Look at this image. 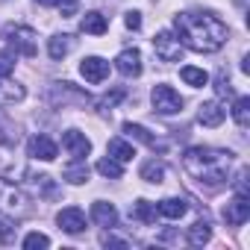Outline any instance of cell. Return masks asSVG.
Listing matches in <instances>:
<instances>
[{"instance_id":"18","label":"cell","mask_w":250,"mask_h":250,"mask_svg":"<svg viewBox=\"0 0 250 250\" xmlns=\"http://www.w3.org/2000/svg\"><path fill=\"white\" fill-rule=\"evenodd\" d=\"M80 30L88 33V36H103L106 33V18L100 12H85L83 21H80Z\"/></svg>"},{"instance_id":"13","label":"cell","mask_w":250,"mask_h":250,"mask_svg":"<svg viewBox=\"0 0 250 250\" xmlns=\"http://www.w3.org/2000/svg\"><path fill=\"white\" fill-rule=\"evenodd\" d=\"M91 221L97 224V227H115L118 224V212H115V206L112 203H106V200H97V203H91Z\"/></svg>"},{"instance_id":"35","label":"cell","mask_w":250,"mask_h":250,"mask_svg":"<svg viewBox=\"0 0 250 250\" xmlns=\"http://www.w3.org/2000/svg\"><path fill=\"white\" fill-rule=\"evenodd\" d=\"M36 3H42V6H59V0H36Z\"/></svg>"},{"instance_id":"20","label":"cell","mask_w":250,"mask_h":250,"mask_svg":"<svg viewBox=\"0 0 250 250\" xmlns=\"http://www.w3.org/2000/svg\"><path fill=\"white\" fill-rule=\"evenodd\" d=\"M188 244H194V247H203L209 238H212V227L206 224V221H197V224H191L188 227Z\"/></svg>"},{"instance_id":"33","label":"cell","mask_w":250,"mask_h":250,"mask_svg":"<svg viewBox=\"0 0 250 250\" xmlns=\"http://www.w3.org/2000/svg\"><path fill=\"white\" fill-rule=\"evenodd\" d=\"M127 27H130V30H139V27H142L139 12H127Z\"/></svg>"},{"instance_id":"14","label":"cell","mask_w":250,"mask_h":250,"mask_svg":"<svg viewBox=\"0 0 250 250\" xmlns=\"http://www.w3.org/2000/svg\"><path fill=\"white\" fill-rule=\"evenodd\" d=\"M156 212H159L162 218H171V221H177V218H183V215L188 212V203H186L183 197H165V200H159Z\"/></svg>"},{"instance_id":"4","label":"cell","mask_w":250,"mask_h":250,"mask_svg":"<svg viewBox=\"0 0 250 250\" xmlns=\"http://www.w3.org/2000/svg\"><path fill=\"white\" fill-rule=\"evenodd\" d=\"M6 39L15 47V53H24V56H36L39 53V39H36V33L30 27H9Z\"/></svg>"},{"instance_id":"21","label":"cell","mask_w":250,"mask_h":250,"mask_svg":"<svg viewBox=\"0 0 250 250\" xmlns=\"http://www.w3.org/2000/svg\"><path fill=\"white\" fill-rule=\"evenodd\" d=\"M124 133H127L130 139H136V142H142V145H147V147H159V142L142 127V124H133V121H127V124H124Z\"/></svg>"},{"instance_id":"19","label":"cell","mask_w":250,"mask_h":250,"mask_svg":"<svg viewBox=\"0 0 250 250\" xmlns=\"http://www.w3.org/2000/svg\"><path fill=\"white\" fill-rule=\"evenodd\" d=\"M109 156L124 165V162H133L136 150H133V145H127L124 139H112V142H109Z\"/></svg>"},{"instance_id":"5","label":"cell","mask_w":250,"mask_h":250,"mask_svg":"<svg viewBox=\"0 0 250 250\" xmlns=\"http://www.w3.org/2000/svg\"><path fill=\"white\" fill-rule=\"evenodd\" d=\"M153 50H156V56L162 62H177L180 53H183V44H180V39L171 30H162V33L153 36Z\"/></svg>"},{"instance_id":"34","label":"cell","mask_w":250,"mask_h":250,"mask_svg":"<svg viewBox=\"0 0 250 250\" xmlns=\"http://www.w3.org/2000/svg\"><path fill=\"white\" fill-rule=\"evenodd\" d=\"M103 244H106V247H109V244H112V247H127V241H124V238H112V235H103Z\"/></svg>"},{"instance_id":"26","label":"cell","mask_w":250,"mask_h":250,"mask_svg":"<svg viewBox=\"0 0 250 250\" xmlns=\"http://www.w3.org/2000/svg\"><path fill=\"white\" fill-rule=\"evenodd\" d=\"M15 232H18L15 221L0 212V244H15Z\"/></svg>"},{"instance_id":"12","label":"cell","mask_w":250,"mask_h":250,"mask_svg":"<svg viewBox=\"0 0 250 250\" xmlns=\"http://www.w3.org/2000/svg\"><path fill=\"white\" fill-rule=\"evenodd\" d=\"M224 118H227V109H224L218 100L203 103V106H200V112H197V121L203 124V127H221Z\"/></svg>"},{"instance_id":"29","label":"cell","mask_w":250,"mask_h":250,"mask_svg":"<svg viewBox=\"0 0 250 250\" xmlns=\"http://www.w3.org/2000/svg\"><path fill=\"white\" fill-rule=\"evenodd\" d=\"M24 247H27V250H44V247H50V238H47L44 232H30V235L24 238Z\"/></svg>"},{"instance_id":"22","label":"cell","mask_w":250,"mask_h":250,"mask_svg":"<svg viewBox=\"0 0 250 250\" xmlns=\"http://www.w3.org/2000/svg\"><path fill=\"white\" fill-rule=\"evenodd\" d=\"M71 47H74V39H71V36H53V39L47 42V53H50L53 59L68 56V53H71Z\"/></svg>"},{"instance_id":"32","label":"cell","mask_w":250,"mask_h":250,"mask_svg":"<svg viewBox=\"0 0 250 250\" xmlns=\"http://www.w3.org/2000/svg\"><path fill=\"white\" fill-rule=\"evenodd\" d=\"M59 9H62V18L77 15V0H59Z\"/></svg>"},{"instance_id":"10","label":"cell","mask_w":250,"mask_h":250,"mask_svg":"<svg viewBox=\"0 0 250 250\" xmlns=\"http://www.w3.org/2000/svg\"><path fill=\"white\" fill-rule=\"evenodd\" d=\"M56 224H59L65 232L77 235V232H83V229H85V215H83V209L68 206V209H62V212L56 215Z\"/></svg>"},{"instance_id":"17","label":"cell","mask_w":250,"mask_h":250,"mask_svg":"<svg viewBox=\"0 0 250 250\" xmlns=\"http://www.w3.org/2000/svg\"><path fill=\"white\" fill-rule=\"evenodd\" d=\"M130 218L139 221V224H153V221H156V206H153L150 200H136V203L130 206Z\"/></svg>"},{"instance_id":"16","label":"cell","mask_w":250,"mask_h":250,"mask_svg":"<svg viewBox=\"0 0 250 250\" xmlns=\"http://www.w3.org/2000/svg\"><path fill=\"white\" fill-rule=\"evenodd\" d=\"M62 177H65L71 186H83V183L88 180V165H85V159H74L71 165H65Z\"/></svg>"},{"instance_id":"3","label":"cell","mask_w":250,"mask_h":250,"mask_svg":"<svg viewBox=\"0 0 250 250\" xmlns=\"http://www.w3.org/2000/svg\"><path fill=\"white\" fill-rule=\"evenodd\" d=\"M150 100H153V109L159 115H177V112H183V97L171 85H153Z\"/></svg>"},{"instance_id":"1","label":"cell","mask_w":250,"mask_h":250,"mask_svg":"<svg viewBox=\"0 0 250 250\" xmlns=\"http://www.w3.org/2000/svg\"><path fill=\"white\" fill-rule=\"evenodd\" d=\"M174 30L180 44L194 53H215L227 44V24H221L209 12H180L174 18Z\"/></svg>"},{"instance_id":"23","label":"cell","mask_w":250,"mask_h":250,"mask_svg":"<svg viewBox=\"0 0 250 250\" xmlns=\"http://www.w3.org/2000/svg\"><path fill=\"white\" fill-rule=\"evenodd\" d=\"M142 180H145V183H156V186H159V183L165 180V165H162V162H156V159L145 162V165H142Z\"/></svg>"},{"instance_id":"30","label":"cell","mask_w":250,"mask_h":250,"mask_svg":"<svg viewBox=\"0 0 250 250\" xmlns=\"http://www.w3.org/2000/svg\"><path fill=\"white\" fill-rule=\"evenodd\" d=\"M15 71V53L12 50H0V77H9Z\"/></svg>"},{"instance_id":"7","label":"cell","mask_w":250,"mask_h":250,"mask_svg":"<svg viewBox=\"0 0 250 250\" xmlns=\"http://www.w3.org/2000/svg\"><path fill=\"white\" fill-rule=\"evenodd\" d=\"M62 147H65L74 159H85V156L91 153V142H88L85 133H80V130H68V133L62 136Z\"/></svg>"},{"instance_id":"24","label":"cell","mask_w":250,"mask_h":250,"mask_svg":"<svg viewBox=\"0 0 250 250\" xmlns=\"http://www.w3.org/2000/svg\"><path fill=\"white\" fill-rule=\"evenodd\" d=\"M232 118H235V124L244 130L247 124H250V97H235V103H232Z\"/></svg>"},{"instance_id":"6","label":"cell","mask_w":250,"mask_h":250,"mask_svg":"<svg viewBox=\"0 0 250 250\" xmlns=\"http://www.w3.org/2000/svg\"><path fill=\"white\" fill-rule=\"evenodd\" d=\"M224 218H227V224H232V227L247 224V218H250V197H247V194H235V197L227 203Z\"/></svg>"},{"instance_id":"15","label":"cell","mask_w":250,"mask_h":250,"mask_svg":"<svg viewBox=\"0 0 250 250\" xmlns=\"http://www.w3.org/2000/svg\"><path fill=\"white\" fill-rule=\"evenodd\" d=\"M24 85L18 83H6V77H0V106H15L24 100Z\"/></svg>"},{"instance_id":"9","label":"cell","mask_w":250,"mask_h":250,"mask_svg":"<svg viewBox=\"0 0 250 250\" xmlns=\"http://www.w3.org/2000/svg\"><path fill=\"white\" fill-rule=\"evenodd\" d=\"M80 74L88 80V83H103L106 77H109V62L106 59H100V56H85L83 59V65H80Z\"/></svg>"},{"instance_id":"2","label":"cell","mask_w":250,"mask_h":250,"mask_svg":"<svg viewBox=\"0 0 250 250\" xmlns=\"http://www.w3.org/2000/svg\"><path fill=\"white\" fill-rule=\"evenodd\" d=\"M186 171L209 186V188H221L229 183V165H232V153L229 150H218V147H188L183 156Z\"/></svg>"},{"instance_id":"28","label":"cell","mask_w":250,"mask_h":250,"mask_svg":"<svg viewBox=\"0 0 250 250\" xmlns=\"http://www.w3.org/2000/svg\"><path fill=\"white\" fill-rule=\"evenodd\" d=\"M30 180H33V188L36 191H42V194H47V197H53L56 194V186H53V180L47 177V174H30Z\"/></svg>"},{"instance_id":"11","label":"cell","mask_w":250,"mask_h":250,"mask_svg":"<svg viewBox=\"0 0 250 250\" xmlns=\"http://www.w3.org/2000/svg\"><path fill=\"white\" fill-rule=\"evenodd\" d=\"M115 68L124 74V77H139L142 74V53L133 47V50H121L118 59H115Z\"/></svg>"},{"instance_id":"25","label":"cell","mask_w":250,"mask_h":250,"mask_svg":"<svg viewBox=\"0 0 250 250\" xmlns=\"http://www.w3.org/2000/svg\"><path fill=\"white\" fill-rule=\"evenodd\" d=\"M180 77H183L188 85H194V88H200V85H206V83H209V74H206L203 68H191V65H188V68H183V71H180Z\"/></svg>"},{"instance_id":"8","label":"cell","mask_w":250,"mask_h":250,"mask_svg":"<svg viewBox=\"0 0 250 250\" xmlns=\"http://www.w3.org/2000/svg\"><path fill=\"white\" fill-rule=\"evenodd\" d=\"M27 153H30L33 159L53 162V159H56V153H59V147H56V142H53V139H47V136H33V139H30V145H27Z\"/></svg>"},{"instance_id":"31","label":"cell","mask_w":250,"mask_h":250,"mask_svg":"<svg viewBox=\"0 0 250 250\" xmlns=\"http://www.w3.org/2000/svg\"><path fill=\"white\" fill-rule=\"evenodd\" d=\"M118 100H124V88H115V91H109V94H103L97 106H100V109L106 112V109H112V106H115Z\"/></svg>"},{"instance_id":"27","label":"cell","mask_w":250,"mask_h":250,"mask_svg":"<svg viewBox=\"0 0 250 250\" xmlns=\"http://www.w3.org/2000/svg\"><path fill=\"white\" fill-rule=\"evenodd\" d=\"M97 171H100L103 177H112V180H121V177H124V168H121V162H115L112 156L100 159V162H97Z\"/></svg>"}]
</instances>
